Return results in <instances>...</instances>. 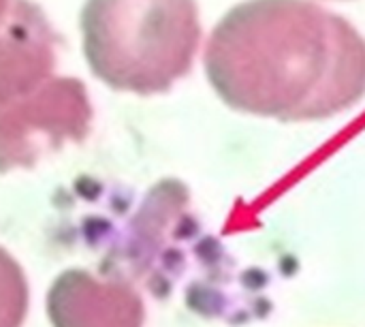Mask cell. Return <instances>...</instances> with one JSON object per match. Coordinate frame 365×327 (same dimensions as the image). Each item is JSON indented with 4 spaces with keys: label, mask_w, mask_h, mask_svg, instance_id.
Wrapping results in <instances>:
<instances>
[{
    "label": "cell",
    "mask_w": 365,
    "mask_h": 327,
    "mask_svg": "<svg viewBox=\"0 0 365 327\" xmlns=\"http://www.w3.org/2000/svg\"><path fill=\"white\" fill-rule=\"evenodd\" d=\"M205 73L233 109L325 120L365 96V39L312 0H246L212 30Z\"/></svg>",
    "instance_id": "cell-1"
},
{
    "label": "cell",
    "mask_w": 365,
    "mask_h": 327,
    "mask_svg": "<svg viewBox=\"0 0 365 327\" xmlns=\"http://www.w3.org/2000/svg\"><path fill=\"white\" fill-rule=\"evenodd\" d=\"M79 26L92 73L143 96L188 75L201 41L195 0H88Z\"/></svg>",
    "instance_id": "cell-2"
},
{
    "label": "cell",
    "mask_w": 365,
    "mask_h": 327,
    "mask_svg": "<svg viewBox=\"0 0 365 327\" xmlns=\"http://www.w3.org/2000/svg\"><path fill=\"white\" fill-rule=\"evenodd\" d=\"M88 88L53 75L36 90L0 105V173L30 169L64 144H81L92 126Z\"/></svg>",
    "instance_id": "cell-3"
},
{
    "label": "cell",
    "mask_w": 365,
    "mask_h": 327,
    "mask_svg": "<svg viewBox=\"0 0 365 327\" xmlns=\"http://www.w3.org/2000/svg\"><path fill=\"white\" fill-rule=\"evenodd\" d=\"M60 39L32 0H11L0 19V105L19 99L53 77Z\"/></svg>",
    "instance_id": "cell-4"
},
{
    "label": "cell",
    "mask_w": 365,
    "mask_h": 327,
    "mask_svg": "<svg viewBox=\"0 0 365 327\" xmlns=\"http://www.w3.org/2000/svg\"><path fill=\"white\" fill-rule=\"evenodd\" d=\"M47 317L53 327H143L145 306L130 285L71 268L47 291Z\"/></svg>",
    "instance_id": "cell-5"
},
{
    "label": "cell",
    "mask_w": 365,
    "mask_h": 327,
    "mask_svg": "<svg viewBox=\"0 0 365 327\" xmlns=\"http://www.w3.org/2000/svg\"><path fill=\"white\" fill-rule=\"evenodd\" d=\"M28 300V281L21 266L0 246V327L24 326Z\"/></svg>",
    "instance_id": "cell-6"
},
{
    "label": "cell",
    "mask_w": 365,
    "mask_h": 327,
    "mask_svg": "<svg viewBox=\"0 0 365 327\" xmlns=\"http://www.w3.org/2000/svg\"><path fill=\"white\" fill-rule=\"evenodd\" d=\"M9 4H11V0H0V19H2L4 13L9 11Z\"/></svg>",
    "instance_id": "cell-7"
}]
</instances>
